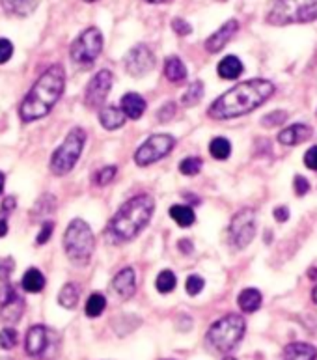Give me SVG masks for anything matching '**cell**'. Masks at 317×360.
Listing matches in <instances>:
<instances>
[{"label":"cell","mask_w":317,"mask_h":360,"mask_svg":"<svg viewBox=\"0 0 317 360\" xmlns=\"http://www.w3.org/2000/svg\"><path fill=\"white\" fill-rule=\"evenodd\" d=\"M274 94V84L265 79L245 81L222 94L209 108L207 114L213 120H233L252 112L261 107Z\"/></svg>","instance_id":"1"},{"label":"cell","mask_w":317,"mask_h":360,"mask_svg":"<svg viewBox=\"0 0 317 360\" xmlns=\"http://www.w3.org/2000/svg\"><path fill=\"white\" fill-rule=\"evenodd\" d=\"M65 86V71L62 65H51L38 81L34 82L32 90L28 91L25 101L21 103L19 116L22 122H36L45 118L58 99L64 94Z\"/></svg>","instance_id":"2"},{"label":"cell","mask_w":317,"mask_h":360,"mask_svg":"<svg viewBox=\"0 0 317 360\" xmlns=\"http://www.w3.org/2000/svg\"><path fill=\"white\" fill-rule=\"evenodd\" d=\"M153 211H155V202L150 194H138L119 207L118 213L108 222L105 236L108 237V241L116 245L135 239L151 221Z\"/></svg>","instance_id":"3"},{"label":"cell","mask_w":317,"mask_h":360,"mask_svg":"<svg viewBox=\"0 0 317 360\" xmlns=\"http://www.w3.org/2000/svg\"><path fill=\"white\" fill-rule=\"evenodd\" d=\"M64 250L70 262L77 267H86L96 250V237L90 226L82 219L71 221L64 233Z\"/></svg>","instance_id":"4"},{"label":"cell","mask_w":317,"mask_h":360,"mask_svg":"<svg viewBox=\"0 0 317 360\" xmlns=\"http://www.w3.org/2000/svg\"><path fill=\"white\" fill-rule=\"evenodd\" d=\"M317 21V0H273L267 22L273 27Z\"/></svg>","instance_id":"5"},{"label":"cell","mask_w":317,"mask_h":360,"mask_svg":"<svg viewBox=\"0 0 317 360\" xmlns=\"http://www.w3.org/2000/svg\"><path fill=\"white\" fill-rule=\"evenodd\" d=\"M247 323L239 314H228L215 321L207 330V342L219 353H230L245 336Z\"/></svg>","instance_id":"6"},{"label":"cell","mask_w":317,"mask_h":360,"mask_svg":"<svg viewBox=\"0 0 317 360\" xmlns=\"http://www.w3.org/2000/svg\"><path fill=\"white\" fill-rule=\"evenodd\" d=\"M86 144V133L81 127L70 131V135L65 136V140L60 144V148L51 157V172L54 176H65L75 168L79 157H81L82 150Z\"/></svg>","instance_id":"7"},{"label":"cell","mask_w":317,"mask_h":360,"mask_svg":"<svg viewBox=\"0 0 317 360\" xmlns=\"http://www.w3.org/2000/svg\"><path fill=\"white\" fill-rule=\"evenodd\" d=\"M58 334L51 330L45 325H34L28 328L27 340H25V349L30 356L36 359H53L58 351Z\"/></svg>","instance_id":"8"},{"label":"cell","mask_w":317,"mask_h":360,"mask_svg":"<svg viewBox=\"0 0 317 360\" xmlns=\"http://www.w3.org/2000/svg\"><path fill=\"white\" fill-rule=\"evenodd\" d=\"M103 51V34L99 28H86L71 45V60L79 65H91Z\"/></svg>","instance_id":"9"},{"label":"cell","mask_w":317,"mask_h":360,"mask_svg":"<svg viewBox=\"0 0 317 360\" xmlns=\"http://www.w3.org/2000/svg\"><path fill=\"white\" fill-rule=\"evenodd\" d=\"M256 211L250 207H245L239 213L233 215L228 228V237H230V245L237 250L247 248L252 243L254 236H256Z\"/></svg>","instance_id":"10"},{"label":"cell","mask_w":317,"mask_h":360,"mask_svg":"<svg viewBox=\"0 0 317 360\" xmlns=\"http://www.w3.org/2000/svg\"><path fill=\"white\" fill-rule=\"evenodd\" d=\"M176 140L172 135H153L145 140L135 151V162L138 167H150L153 162L161 161L174 150Z\"/></svg>","instance_id":"11"},{"label":"cell","mask_w":317,"mask_h":360,"mask_svg":"<svg viewBox=\"0 0 317 360\" xmlns=\"http://www.w3.org/2000/svg\"><path fill=\"white\" fill-rule=\"evenodd\" d=\"M22 312H25L22 297L17 293L13 285L2 282V285H0V317L6 323L13 325L21 319Z\"/></svg>","instance_id":"12"},{"label":"cell","mask_w":317,"mask_h":360,"mask_svg":"<svg viewBox=\"0 0 317 360\" xmlns=\"http://www.w3.org/2000/svg\"><path fill=\"white\" fill-rule=\"evenodd\" d=\"M114 77L108 70L97 71L96 75L91 77V81L88 82L86 94H84V101L90 108H99L105 103V99L110 94V88H112Z\"/></svg>","instance_id":"13"},{"label":"cell","mask_w":317,"mask_h":360,"mask_svg":"<svg viewBox=\"0 0 317 360\" xmlns=\"http://www.w3.org/2000/svg\"><path fill=\"white\" fill-rule=\"evenodd\" d=\"M155 65V58L150 47L144 44H138L131 49L125 56V70L131 77H144L148 75Z\"/></svg>","instance_id":"14"},{"label":"cell","mask_w":317,"mask_h":360,"mask_svg":"<svg viewBox=\"0 0 317 360\" xmlns=\"http://www.w3.org/2000/svg\"><path fill=\"white\" fill-rule=\"evenodd\" d=\"M237 30H239V22L235 19H230L228 22H224L216 32H213L209 38L205 39L207 53H219V51H222V49L226 47L228 41L235 36Z\"/></svg>","instance_id":"15"},{"label":"cell","mask_w":317,"mask_h":360,"mask_svg":"<svg viewBox=\"0 0 317 360\" xmlns=\"http://www.w3.org/2000/svg\"><path fill=\"white\" fill-rule=\"evenodd\" d=\"M112 288L114 291L122 297V299H129V297L135 295V291H136L135 271L131 269V267H125V269L119 271V273L114 276Z\"/></svg>","instance_id":"16"},{"label":"cell","mask_w":317,"mask_h":360,"mask_svg":"<svg viewBox=\"0 0 317 360\" xmlns=\"http://www.w3.org/2000/svg\"><path fill=\"white\" fill-rule=\"evenodd\" d=\"M312 136V129L304 124H295L285 127L284 131H280L278 142L284 146H297L301 142H306Z\"/></svg>","instance_id":"17"},{"label":"cell","mask_w":317,"mask_h":360,"mask_svg":"<svg viewBox=\"0 0 317 360\" xmlns=\"http://www.w3.org/2000/svg\"><path fill=\"white\" fill-rule=\"evenodd\" d=\"M119 108L124 110L127 118H142V114L145 112L144 97L140 96V94H135V91H129V94H125V96L122 97V105H119Z\"/></svg>","instance_id":"18"},{"label":"cell","mask_w":317,"mask_h":360,"mask_svg":"<svg viewBox=\"0 0 317 360\" xmlns=\"http://www.w3.org/2000/svg\"><path fill=\"white\" fill-rule=\"evenodd\" d=\"M125 120H127V116H125L124 110L118 107H105L101 108V112H99V122H101L103 127L108 131H116L119 129V127H124Z\"/></svg>","instance_id":"19"},{"label":"cell","mask_w":317,"mask_h":360,"mask_svg":"<svg viewBox=\"0 0 317 360\" xmlns=\"http://www.w3.org/2000/svg\"><path fill=\"white\" fill-rule=\"evenodd\" d=\"M317 349L304 342H293L284 349V360H316Z\"/></svg>","instance_id":"20"},{"label":"cell","mask_w":317,"mask_h":360,"mask_svg":"<svg viewBox=\"0 0 317 360\" xmlns=\"http://www.w3.org/2000/svg\"><path fill=\"white\" fill-rule=\"evenodd\" d=\"M242 62L237 56H233V54H230V56H226V58H222L221 62H219V68H216V71H219V75L222 77V79H226V81H235V79H239L242 73Z\"/></svg>","instance_id":"21"},{"label":"cell","mask_w":317,"mask_h":360,"mask_svg":"<svg viewBox=\"0 0 317 360\" xmlns=\"http://www.w3.org/2000/svg\"><path fill=\"white\" fill-rule=\"evenodd\" d=\"M2 8L10 15L27 17L38 8V0H2Z\"/></svg>","instance_id":"22"},{"label":"cell","mask_w":317,"mask_h":360,"mask_svg":"<svg viewBox=\"0 0 317 360\" xmlns=\"http://www.w3.org/2000/svg\"><path fill=\"white\" fill-rule=\"evenodd\" d=\"M237 304H239L242 312H256L261 307V293L258 290H254V288H247V290H242L239 293V297H237Z\"/></svg>","instance_id":"23"},{"label":"cell","mask_w":317,"mask_h":360,"mask_svg":"<svg viewBox=\"0 0 317 360\" xmlns=\"http://www.w3.org/2000/svg\"><path fill=\"white\" fill-rule=\"evenodd\" d=\"M164 77L170 82H183L187 79V68L178 56H170L164 62Z\"/></svg>","instance_id":"24"},{"label":"cell","mask_w":317,"mask_h":360,"mask_svg":"<svg viewBox=\"0 0 317 360\" xmlns=\"http://www.w3.org/2000/svg\"><path fill=\"white\" fill-rule=\"evenodd\" d=\"M21 284L22 288H25V291H28V293H39V291L45 288L44 273L32 267V269H28L27 273L22 274Z\"/></svg>","instance_id":"25"},{"label":"cell","mask_w":317,"mask_h":360,"mask_svg":"<svg viewBox=\"0 0 317 360\" xmlns=\"http://www.w3.org/2000/svg\"><path fill=\"white\" fill-rule=\"evenodd\" d=\"M170 217H172V221H176V224L181 226V228H188V226H193L194 221H196V215H194L193 207H188V205H172V207H170Z\"/></svg>","instance_id":"26"},{"label":"cell","mask_w":317,"mask_h":360,"mask_svg":"<svg viewBox=\"0 0 317 360\" xmlns=\"http://www.w3.org/2000/svg\"><path fill=\"white\" fill-rule=\"evenodd\" d=\"M79 299H81V293H79V288L75 284H65L58 293V302L67 310H73V308L79 304Z\"/></svg>","instance_id":"27"},{"label":"cell","mask_w":317,"mask_h":360,"mask_svg":"<svg viewBox=\"0 0 317 360\" xmlns=\"http://www.w3.org/2000/svg\"><path fill=\"white\" fill-rule=\"evenodd\" d=\"M209 153L215 157L216 161H226L228 157L231 155V144L230 140L224 136H216L209 142Z\"/></svg>","instance_id":"28"},{"label":"cell","mask_w":317,"mask_h":360,"mask_svg":"<svg viewBox=\"0 0 317 360\" xmlns=\"http://www.w3.org/2000/svg\"><path fill=\"white\" fill-rule=\"evenodd\" d=\"M202 97H204V82L196 81L181 96V105L183 107H193V105L202 101Z\"/></svg>","instance_id":"29"},{"label":"cell","mask_w":317,"mask_h":360,"mask_svg":"<svg viewBox=\"0 0 317 360\" xmlns=\"http://www.w3.org/2000/svg\"><path fill=\"white\" fill-rule=\"evenodd\" d=\"M107 307V299L103 293H91L86 301V316L88 317H99Z\"/></svg>","instance_id":"30"},{"label":"cell","mask_w":317,"mask_h":360,"mask_svg":"<svg viewBox=\"0 0 317 360\" xmlns=\"http://www.w3.org/2000/svg\"><path fill=\"white\" fill-rule=\"evenodd\" d=\"M176 284H178V282H176V274L168 269L161 271L155 280V288L159 293H170V291L176 290Z\"/></svg>","instance_id":"31"},{"label":"cell","mask_w":317,"mask_h":360,"mask_svg":"<svg viewBox=\"0 0 317 360\" xmlns=\"http://www.w3.org/2000/svg\"><path fill=\"white\" fill-rule=\"evenodd\" d=\"M202 167H204V162L200 157H187L179 162V172L183 176H196L202 170Z\"/></svg>","instance_id":"32"},{"label":"cell","mask_w":317,"mask_h":360,"mask_svg":"<svg viewBox=\"0 0 317 360\" xmlns=\"http://www.w3.org/2000/svg\"><path fill=\"white\" fill-rule=\"evenodd\" d=\"M17 340H19V336H17V330L15 328L11 327H6L0 330V347L6 351L13 349L17 345Z\"/></svg>","instance_id":"33"},{"label":"cell","mask_w":317,"mask_h":360,"mask_svg":"<svg viewBox=\"0 0 317 360\" xmlns=\"http://www.w3.org/2000/svg\"><path fill=\"white\" fill-rule=\"evenodd\" d=\"M285 120H287V112H284V110H273V112L265 114L264 118H261V125H265V127H278V125L285 124Z\"/></svg>","instance_id":"34"},{"label":"cell","mask_w":317,"mask_h":360,"mask_svg":"<svg viewBox=\"0 0 317 360\" xmlns=\"http://www.w3.org/2000/svg\"><path fill=\"white\" fill-rule=\"evenodd\" d=\"M116 167H105L101 168L99 172L96 174V178H93V181H96V185H99V187H105V185H108V183L112 181L114 178H116Z\"/></svg>","instance_id":"35"},{"label":"cell","mask_w":317,"mask_h":360,"mask_svg":"<svg viewBox=\"0 0 317 360\" xmlns=\"http://www.w3.org/2000/svg\"><path fill=\"white\" fill-rule=\"evenodd\" d=\"M204 285L205 282L200 274H190L185 282V290H187L188 295H198L200 291L204 290Z\"/></svg>","instance_id":"36"},{"label":"cell","mask_w":317,"mask_h":360,"mask_svg":"<svg viewBox=\"0 0 317 360\" xmlns=\"http://www.w3.org/2000/svg\"><path fill=\"white\" fill-rule=\"evenodd\" d=\"M53 231H54V222L45 221L44 224H41V230H39L38 237H36V243H38V245H45V243L51 239V236H53Z\"/></svg>","instance_id":"37"},{"label":"cell","mask_w":317,"mask_h":360,"mask_svg":"<svg viewBox=\"0 0 317 360\" xmlns=\"http://www.w3.org/2000/svg\"><path fill=\"white\" fill-rule=\"evenodd\" d=\"M11 54H13V44L10 39L0 38V65L6 64L11 58Z\"/></svg>","instance_id":"38"},{"label":"cell","mask_w":317,"mask_h":360,"mask_svg":"<svg viewBox=\"0 0 317 360\" xmlns=\"http://www.w3.org/2000/svg\"><path fill=\"white\" fill-rule=\"evenodd\" d=\"M172 28L174 32L179 34V36H188V34L193 32V27H190L185 19H181V17H176V19H174Z\"/></svg>","instance_id":"39"},{"label":"cell","mask_w":317,"mask_h":360,"mask_svg":"<svg viewBox=\"0 0 317 360\" xmlns=\"http://www.w3.org/2000/svg\"><path fill=\"white\" fill-rule=\"evenodd\" d=\"M13 259L11 258H0V280L2 282H8V278H10L11 271H13Z\"/></svg>","instance_id":"40"},{"label":"cell","mask_w":317,"mask_h":360,"mask_svg":"<svg viewBox=\"0 0 317 360\" xmlns=\"http://www.w3.org/2000/svg\"><path fill=\"white\" fill-rule=\"evenodd\" d=\"M176 114V103H167V105H162V108L157 112V116H159V122H168V120H172V116Z\"/></svg>","instance_id":"41"},{"label":"cell","mask_w":317,"mask_h":360,"mask_svg":"<svg viewBox=\"0 0 317 360\" xmlns=\"http://www.w3.org/2000/svg\"><path fill=\"white\" fill-rule=\"evenodd\" d=\"M293 188H295L297 196H304L310 191V183H308L306 178H302V176H295V179H293Z\"/></svg>","instance_id":"42"},{"label":"cell","mask_w":317,"mask_h":360,"mask_svg":"<svg viewBox=\"0 0 317 360\" xmlns=\"http://www.w3.org/2000/svg\"><path fill=\"white\" fill-rule=\"evenodd\" d=\"M304 165H306V168L317 172V146L310 148V150L304 153Z\"/></svg>","instance_id":"43"},{"label":"cell","mask_w":317,"mask_h":360,"mask_svg":"<svg viewBox=\"0 0 317 360\" xmlns=\"http://www.w3.org/2000/svg\"><path fill=\"white\" fill-rule=\"evenodd\" d=\"M274 219L278 222H285L290 219V210H287L285 205H278V207L274 210Z\"/></svg>","instance_id":"44"},{"label":"cell","mask_w":317,"mask_h":360,"mask_svg":"<svg viewBox=\"0 0 317 360\" xmlns=\"http://www.w3.org/2000/svg\"><path fill=\"white\" fill-rule=\"evenodd\" d=\"M178 248H179V252L190 254L193 252V243L188 241V239H181V241L178 243Z\"/></svg>","instance_id":"45"},{"label":"cell","mask_w":317,"mask_h":360,"mask_svg":"<svg viewBox=\"0 0 317 360\" xmlns=\"http://www.w3.org/2000/svg\"><path fill=\"white\" fill-rule=\"evenodd\" d=\"M6 211L0 210V237H4L8 233V221H6Z\"/></svg>","instance_id":"46"},{"label":"cell","mask_w":317,"mask_h":360,"mask_svg":"<svg viewBox=\"0 0 317 360\" xmlns=\"http://www.w3.org/2000/svg\"><path fill=\"white\" fill-rule=\"evenodd\" d=\"M13 210H15V198L10 196V198H6L4 202H2V211L8 213V211H13Z\"/></svg>","instance_id":"47"},{"label":"cell","mask_w":317,"mask_h":360,"mask_svg":"<svg viewBox=\"0 0 317 360\" xmlns=\"http://www.w3.org/2000/svg\"><path fill=\"white\" fill-rule=\"evenodd\" d=\"M150 4H167V2H172V0H145Z\"/></svg>","instance_id":"48"},{"label":"cell","mask_w":317,"mask_h":360,"mask_svg":"<svg viewBox=\"0 0 317 360\" xmlns=\"http://www.w3.org/2000/svg\"><path fill=\"white\" fill-rule=\"evenodd\" d=\"M4 183H6V176L0 172V194H2V191H4Z\"/></svg>","instance_id":"49"},{"label":"cell","mask_w":317,"mask_h":360,"mask_svg":"<svg viewBox=\"0 0 317 360\" xmlns=\"http://www.w3.org/2000/svg\"><path fill=\"white\" fill-rule=\"evenodd\" d=\"M308 276H310V278H316L317 280V269H310V271H308Z\"/></svg>","instance_id":"50"},{"label":"cell","mask_w":317,"mask_h":360,"mask_svg":"<svg viewBox=\"0 0 317 360\" xmlns=\"http://www.w3.org/2000/svg\"><path fill=\"white\" fill-rule=\"evenodd\" d=\"M312 299H313V302H316V304H317V285H316V288H313V291H312Z\"/></svg>","instance_id":"51"},{"label":"cell","mask_w":317,"mask_h":360,"mask_svg":"<svg viewBox=\"0 0 317 360\" xmlns=\"http://www.w3.org/2000/svg\"><path fill=\"white\" fill-rule=\"evenodd\" d=\"M84 2H97V0H84Z\"/></svg>","instance_id":"52"},{"label":"cell","mask_w":317,"mask_h":360,"mask_svg":"<svg viewBox=\"0 0 317 360\" xmlns=\"http://www.w3.org/2000/svg\"><path fill=\"white\" fill-rule=\"evenodd\" d=\"M224 360H235V359H231V356H228V359H224Z\"/></svg>","instance_id":"53"}]
</instances>
